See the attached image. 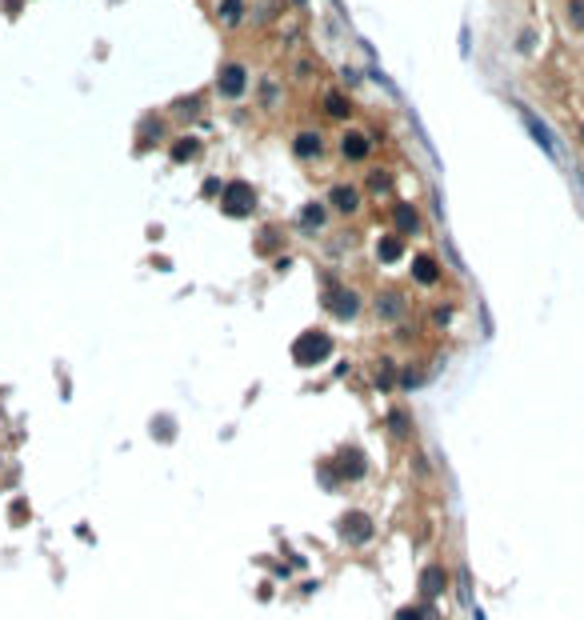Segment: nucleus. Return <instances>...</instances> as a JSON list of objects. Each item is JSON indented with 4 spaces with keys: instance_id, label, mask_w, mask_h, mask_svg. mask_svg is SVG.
Wrapping results in <instances>:
<instances>
[{
    "instance_id": "nucleus-1",
    "label": "nucleus",
    "mask_w": 584,
    "mask_h": 620,
    "mask_svg": "<svg viewBox=\"0 0 584 620\" xmlns=\"http://www.w3.org/2000/svg\"><path fill=\"white\" fill-rule=\"evenodd\" d=\"M328 352H332V336L316 332V328H308V332H301L292 341V360L301 368H312V365H320V360H328Z\"/></svg>"
},
{
    "instance_id": "nucleus-2",
    "label": "nucleus",
    "mask_w": 584,
    "mask_h": 620,
    "mask_svg": "<svg viewBox=\"0 0 584 620\" xmlns=\"http://www.w3.org/2000/svg\"><path fill=\"white\" fill-rule=\"evenodd\" d=\"M253 208H257V188L248 181H229L220 188V212L224 216L240 220V216H253Z\"/></svg>"
},
{
    "instance_id": "nucleus-3",
    "label": "nucleus",
    "mask_w": 584,
    "mask_h": 620,
    "mask_svg": "<svg viewBox=\"0 0 584 620\" xmlns=\"http://www.w3.org/2000/svg\"><path fill=\"white\" fill-rule=\"evenodd\" d=\"M216 92H220L224 100H240V96L248 92V69H244L240 60L220 65V72H216Z\"/></svg>"
},
{
    "instance_id": "nucleus-4",
    "label": "nucleus",
    "mask_w": 584,
    "mask_h": 620,
    "mask_svg": "<svg viewBox=\"0 0 584 620\" xmlns=\"http://www.w3.org/2000/svg\"><path fill=\"white\" fill-rule=\"evenodd\" d=\"M325 308L336 317V321H352L356 308H360V297L352 288H340V284H328L325 288Z\"/></svg>"
},
{
    "instance_id": "nucleus-5",
    "label": "nucleus",
    "mask_w": 584,
    "mask_h": 620,
    "mask_svg": "<svg viewBox=\"0 0 584 620\" xmlns=\"http://www.w3.org/2000/svg\"><path fill=\"white\" fill-rule=\"evenodd\" d=\"M373 532H376V525H373V516H369V512H356V508H352L349 516L340 520V536H344L349 544H369V540H373Z\"/></svg>"
},
{
    "instance_id": "nucleus-6",
    "label": "nucleus",
    "mask_w": 584,
    "mask_h": 620,
    "mask_svg": "<svg viewBox=\"0 0 584 620\" xmlns=\"http://www.w3.org/2000/svg\"><path fill=\"white\" fill-rule=\"evenodd\" d=\"M520 120H524L528 137L537 140V144L544 148V152H548V157H557V140H552V133H548V124H544V120H540V116L533 113V108H520Z\"/></svg>"
},
{
    "instance_id": "nucleus-7",
    "label": "nucleus",
    "mask_w": 584,
    "mask_h": 620,
    "mask_svg": "<svg viewBox=\"0 0 584 620\" xmlns=\"http://www.w3.org/2000/svg\"><path fill=\"white\" fill-rule=\"evenodd\" d=\"M369 152H373V140L364 137V133L349 128V133L340 137V157H344V161H364Z\"/></svg>"
},
{
    "instance_id": "nucleus-8",
    "label": "nucleus",
    "mask_w": 584,
    "mask_h": 620,
    "mask_svg": "<svg viewBox=\"0 0 584 620\" xmlns=\"http://www.w3.org/2000/svg\"><path fill=\"white\" fill-rule=\"evenodd\" d=\"M328 205L336 208V212H344V216H352V212L360 208V188H352V184H332Z\"/></svg>"
},
{
    "instance_id": "nucleus-9",
    "label": "nucleus",
    "mask_w": 584,
    "mask_h": 620,
    "mask_svg": "<svg viewBox=\"0 0 584 620\" xmlns=\"http://www.w3.org/2000/svg\"><path fill=\"white\" fill-rule=\"evenodd\" d=\"M393 225H397L400 236H412V232L421 229V212H417V205L397 200V205H393Z\"/></svg>"
},
{
    "instance_id": "nucleus-10",
    "label": "nucleus",
    "mask_w": 584,
    "mask_h": 620,
    "mask_svg": "<svg viewBox=\"0 0 584 620\" xmlns=\"http://www.w3.org/2000/svg\"><path fill=\"white\" fill-rule=\"evenodd\" d=\"M336 472H340V481L364 477V452H360V448H344V452L336 457Z\"/></svg>"
},
{
    "instance_id": "nucleus-11",
    "label": "nucleus",
    "mask_w": 584,
    "mask_h": 620,
    "mask_svg": "<svg viewBox=\"0 0 584 620\" xmlns=\"http://www.w3.org/2000/svg\"><path fill=\"white\" fill-rule=\"evenodd\" d=\"M292 152H296V161H316L325 152V137L320 133H301L292 140Z\"/></svg>"
},
{
    "instance_id": "nucleus-12",
    "label": "nucleus",
    "mask_w": 584,
    "mask_h": 620,
    "mask_svg": "<svg viewBox=\"0 0 584 620\" xmlns=\"http://www.w3.org/2000/svg\"><path fill=\"white\" fill-rule=\"evenodd\" d=\"M412 280H417V284H436V280H441V264H436V256H428V253L412 256Z\"/></svg>"
},
{
    "instance_id": "nucleus-13",
    "label": "nucleus",
    "mask_w": 584,
    "mask_h": 620,
    "mask_svg": "<svg viewBox=\"0 0 584 620\" xmlns=\"http://www.w3.org/2000/svg\"><path fill=\"white\" fill-rule=\"evenodd\" d=\"M325 113L332 116V120H349L352 116V96L340 89H328L325 92Z\"/></svg>"
},
{
    "instance_id": "nucleus-14",
    "label": "nucleus",
    "mask_w": 584,
    "mask_h": 620,
    "mask_svg": "<svg viewBox=\"0 0 584 620\" xmlns=\"http://www.w3.org/2000/svg\"><path fill=\"white\" fill-rule=\"evenodd\" d=\"M400 256H404V236L393 232V236H380L376 240V260H384V264H397Z\"/></svg>"
},
{
    "instance_id": "nucleus-15",
    "label": "nucleus",
    "mask_w": 584,
    "mask_h": 620,
    "mask_svg": "<svg viewBox=\"0 0 584 620\" xmlns=\"http://www.w3.org/2000/svg\"><path fill=\"white\" fill-rule=\"evenodd\" d=\"M444 588H448V576H444V569H424V576H421V597L424 600H432V597H441Z\"/></svg>"
},
{
    "instance_id": "nucleus-16",
    "label": "nucleus",
    "mask_w": 584,
    "mask_h": 620,
    "mask_svg": "<svg viewBox=\"0 0 584 620\" xmlns=\"http://www.w3.org/2000/svg\"><path fill=\"white\" fill-rule=\"evenodd\" d=\"M244 12H248L244 0H220V4H216V21L224 24V28H236V24L244 21Z\"/></svg>"
},
{
    "instance_id": "nucleus-17",
    "label": "nucleus",
    "mask_w": 584,
    "mask_h": 620,
    "mask_svg": "<svg viewBox=\"0 0 584 620\" xmlns=\"http://www.w3.org/2000/svg\"><path fill=\"white\" fill-rule=\"evenodd\" d=\"M400 312H404V297L400 292H380L376 297V317L380 321H397Z\"/></svg>"
},
{
    "instance_id": "nucleus-18",
    "label": "nucleus",
    "mask_w": 584,
    "mask_h": 620,
    "mask_svg": "<svg viewBox=\"0 0 584 620\" xmlns=\"http://www.w3.org/2000/svg\"><path fill=\"white\" fill-rule=\"evenodd\" d=\"M196 152H200V144H196V137H176V140H172V148H168V157H172V161H176V164L192 161Z\"/></svg>"
},
{
    "instance_id": "nucleus-19",
    "label": "nucleus",
    "mask_w": 584,
    "mask_h": 620,
    "mask_svg": "<svg viewBox=\"0 0 584 620\" xmlns=\"http://www.w3.org/2000/svg\"><path fill=\"white\" fill-rule=\"evenodd\" d=\"M301 229H304V232L325 229V205H304V212H301Z\"/></svg>"
},
{
    "instance_id": "nucleus-20",
    "label": "nucleus",
    "mask_w": 584,
    "mask_h": 620,
    "mask_svg": "<svg viewBox=\"0 0 584 620\" xmlns=\"http://www.w3.org/2000/svg\"><path fill=\"white\" fill-rule=\"evenodd\" d=\"M277 236H281L277 229H264L260 232V240H257V249L260 253H272V249H277Z\"/></svg>"
},
{
    "instance_id": "nucleus-21",
    "label": "nucleus",
    "mask_w": 584,
    "mask_h": 620,
    "mask_svg": "<svg viewBox=\"0 0 584 620\" xmlns=\"http://www.w3.org/2000/svg\"><path fill=\"white\" fill-rule=\"evenodd\" d=\"M397 620H424V608H417V604H408V608H400Z\"/></svg>"
},
{
    "instance_id": "nucleus-22",
    "label": "nucleus",
    "mask_w": 584,
    "mask_h": 620,
    "mask_svg": "<svg viewBox=\"0 0 584 620\" xmlns=\"http://www.w3.org/2000/svg\"><path fill=\"white\" fill-rule=\"evenodd\" d=\"M388 424H393V433H400V437L408 433V420H404V413H393V416H388Z\"/></svg>"
},
{
    "instance_id": "nucleus-23",
    "label": "nucleus",
    "mask_w": 584,
    "mask_h": 620,
    "mask_svg": "<svg viewBox=\"0 0 584 620\" xmlns=\"http://www.w3.org/2000/svg\"><path fill=\"white\" fill-rule=\"evenodd\" d=\"M568 8H572V24H576V28H584V0H572Z\"/></svg>"
},
{
    "instance_id": "nucleus-24",
    "label": "nucleus",
    "mask_w": 584,
    "mask_h": 620,
    "mask_svg": "<svg viewBox=\"0 0 584 620\" xmlns=\"http://www.w3.org/2000/svg\"><path fill=\"white\" fill-rule=\"evenodd\" d=\"M388 176H380V172H373V181H369V188H373V192H388Z\"/></svg>"
},
{
    "instance_id": "nucleus-25",
    "label": "nucleus",
    "mask_w": 584,
    "mask_h": 620,
    "mask_svg": "<svg viewBox=\"0 0 584 620\" xmlns=\"http://www.w3.org/2000/svg\"><path fill=\"white\" fill-rule=\"evenodd\" d=\"M281 8H284L281 0H272V4H264V8H260V21H272V16H277Z\"/></svg>"
},
{
    "instance_id": "nucleus-26",
    "label": "nucleus",
    "mask_w": 584,
    "mask_h": 620,
    "mask_svg": "<svg viewBox=\"0 0 584 620\" xmlns=\"http://www.w3.org/2000/svg\"><path fill=\"white\" fill-rule=\"evenodd\" d=\"M312 72H316L312 60H301V65H296V76H301V80H312Z\"/></svg>"
},
{
    "instance_id": "nucleus-27",
    "label": "nucleus",
    "mask_w": 584,
    "mask_h": 620,
    "mask_svg": "<svg viewBox=\"0 0 584 620\" xmlns=\"http://www.w3.org/2000/svg\"><path fill=\"white\" fill-rule=\"evenodd\" d=\"M296 4H304V0H296Z\"/></svg>"
}]
</instances>
